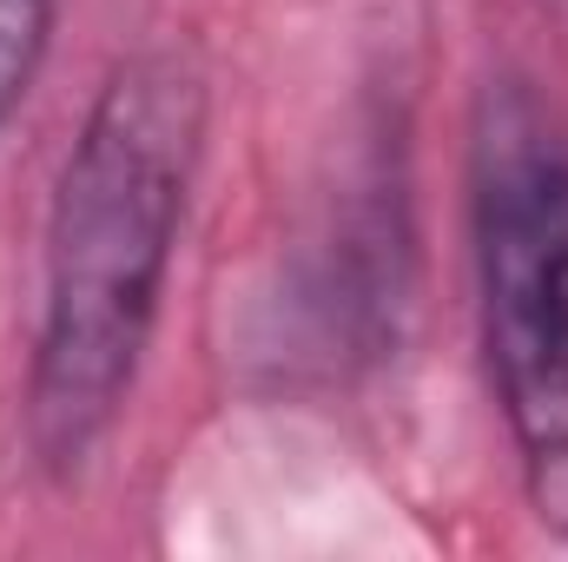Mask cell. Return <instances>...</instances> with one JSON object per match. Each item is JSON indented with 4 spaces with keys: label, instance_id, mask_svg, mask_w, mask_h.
I'll return each instance as SVG.
<instances>
[{
    "label": "cell",
    "instance_id": "1",
    "mask_svg": "<svg viewBox=\"0 0 568 562\" xmlns=\"http://www.w3.org/2000/svg\"><path fill=\"white\" fill-rule=\"evenodd\" d=\"M199 140L205 80L185 53L145 47L106 73L60 165L47 219V304L27 371V443L53 476L100 450L140 378Z\"/></svg>",
    "mask_w": 568,
    "mask_h": 562
},
{
    "label": "cell",
    "instance_id": "3",
    "mask_svg": "<svg viewBox=\"0 0 568 562\" xmlns=\"http://www.w3.org/2000/svg\"><path fill=\"white\" fill-rule=\"evenodd\" d=\"M47 33H53V0H0V127L33 87Z\"/></svg>",
    "mask_w": 568,
    "mask_h": 562
},
{
    "label": "cell",
    "instance_id": "2",
    "mask_svg": "<svg viewBox=\"0 0 568 562\" xmlns=\"http://www.w3.org/2000/svg\"><path fill=\"white\" fill-rule=\"evenodd\" d=\"M476 284L529 503L568 530V145L523 93L489 100L476 140Z\"/></svg>",
    "mask_w": 568,
    "mask_h": 562
}]
</instances>
